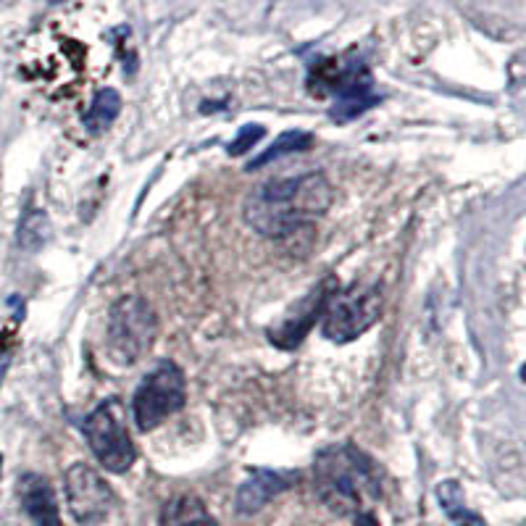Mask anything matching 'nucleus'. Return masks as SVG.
<instances>
[{
  "mask_svg": "<svg viewBox=\"0 0 526 526\" xmlns=\"http://www.w3.org/2000/svg\"><path fill=\"white\" fill-rule=\"evenodd\" d=\"M335 190L321 171H308L300 177L269 179L250 192L242 206V214L258 235L282 240L313 219L327 214L332 206Z\"/></svg>",
  "mask_w": 526,
  "mask_h": 526,
  "instance_id": "1",
  "label": "nucleus"
},
{
  "mask_svg": "<svg viewBox=\"0 0 526 526\" xmlns=\"http://www.w3.org/2000/svg\"><path fill=\"white\" fill-rule=\"evenodd\" d=\"M313 487L329 511L340 516L369 513L366 505L382 495L377 463L356 445H332L313 461Z\"/></svg>",
  "mask_w": 526,
  "mask_h": 526,
  "instance_id": "2",
  "label": "nucleus"
},
{
  "mask_svg": "<svg viewBox=\"0 0 526 526\" xmlns=\"http://www.w3.org/2000/svg\"><path fill=\"white\" fill-rule=\"evenodd\" d=\"M158 316L145 298L129 295L116 300L108 313L106 342L108 356L119 366H132L137 358H143L156 342Z\"/></svg>",
  "mask_w": 526,
  "mask_h": 526,
  "instance_id": "3",
  "label": "nucleus"
},
{
  "mask_svg": "<svg viewBox=\"0 0 526 526\" xmlns=\"http://www.w3.org/2000/svg\"><path fill=\"white\" fill-rule=\"evenodd\" d=\"M382 290L377 285L337 290L321 316V335L337 345H348L366 335L382 313Z\"/></svg>",
  "mask_w": 526,
  "mask_h": 526,
  "instance_id": "4",
  "label": "nucleus"
},
{
  "mask_svg": "<svg viewBox=\"0 0 526 526\" xmlns=\"http://www.w3.org/2000/svg\"><path fill=\"white\" fill-rule=\"evenodd\" d=\"M87 437V445L98 458V463L111 474H124L135 466L137 448L124 424V413H121L119 400H103L82 427Z\"/></svg>",
  "mask_w": 526,
  "mask_h": 526,
  "instance_id": "5",
  "label": "nucleus"
},
{
  "mask_svg": "<svg viewBox=\"0 0 526 526\" xmlns=\"http://www.w3.org/2000/svg\"><path fill=\"white\" fill-rule=\"evenodd\" d=\"M187 403V384L185 374L177 363L161 361L148 377L140 382L132 400L137 429L150 432L158 424H164L169 416L179 413Z\"/></svg>",
  "mask_w": 526,
  "mask_h": 526,
  "instance_id": "6",
  "label": "nucleus"
},
{
  "mask_svg": "<svg viewBox=\"0 0 526 526\" xmlns=\"http://www.w3.org/2000/svg\"><path fill=\"white\" fill-rule=\"evenodd\" d=\"M66 503L72 511L74 521L82 526H98L114 511V490L98 471L87 463H74L66 471Z\"/></svg>",
  "mask_w": 526,
  "mask_h": 526,
  "instance_id": "7",
  "label": "nucleus"
},
{
  "mask_svg": "<svg viewBox=\"0 0 526 526\" xmlns=\"http://www.w3.org/2000/svg\"><path fill=\"white\" fill-rule=\"evenodd\" d=\"M335 292L337 279H324L316 290H311V295H306V298L300 300L298 306H295V311H292V316H287V319L279 324V329H271V345H279V348H298L300 340H303V337L311 332L313 324H316V319L324 316V308H327V303L332 300Z\"/></svg>",
  "mask_w": 526,
  "mask_h": 526,
  "instance_id": "8",
  "label": "nucleus"
},
{
  "mask_svg": "<svg viewBox=\"0 0 526 526\" xmlns=\"http://www.w3.org/2000/svg\"><path fill=\"white\" fill-rule=\"evenodd\" d=\"M335 106H332V119L350 121L361 116L366 108L377 106L379 95L374 93L371 74L363 66H350L340 72L335 85Z\"/></svg>",
  "mask_w": 526,
  "mask_h": 526,
  "instance_id": "9",
  "label": "nucleus"
},
{
  "mask_svg": "<svg viewBox=\"0 0 526 526\" xmlns=\"http://www.w3.org/2000/svg\"><path fill=\"white\" fill-rule=\"evenodd\" d=\"M295 482H298V471L256 469L253 471V477L237 490V511H240L242 516H253V513L261 511L263 505H269L277 495L290 490Z\"/></svg>",
  "mask_w": 526,
  "mask_h": 526,
  "instance_id": "10",
  "label": "nucleus"
},
{
  "mask_svg": "<svg viewBox=\"0 0 526 526\" xmlns=\"http://www.w3.org/2000/svg\"><path fill=\"white\" fill-rule=\"evenodd\" d=\"M16 490H19L22 508L37 526H61L56 492H53L48 479L40 477V474H24L16 484Z\"/></svg>",
  "mask_w": 526,
  "mask_h": 526,
  "instance_id": "11",
  "label": "nucleus"
},
{
  "mask_svg": "<svg viewBox=\"0 0 526 526\" xmlns=\"http://www.w3.org/2000/svg\"><path fill=\"white\" fill-rule=\"evenodd\" d=\"M161 526H219L195 495H179L161 511Z\"/></svg>",
  "mask_w": 526,
  "mask_h": 526,
  "instance_id": "12",
  "label": "nucleus"
},
{
  "mask_svg": "<svg viewBox=\"0 0 526 526\" xmlns=\"http://www.w3.org/2000/svg\"><path fill=\"white\" fill-rule=\"evenodd\" d=\"M437 503L453 526H487L479 513H474L463 500V487L455 479L437 484Z\"/></svg>",
  "mask_w": 526,
  "mask_h": 526,
  "instance_id": "13",
  "label": "nucleus"
},
{
  "mask_svg": "<svg viewBox=\"0 0 526 526\" xmlns=\"http://www.w3.org/2000/svg\"><path fill=\"white\" fill-rule=\"evenodd\" d=\"M119 111H121V95L116 93L114 87H106V90H100V93L93 98V103L87 108V114L82 116V124H85L87 132L103 135V132L114 124Z\"/></svg>",
  "mask_w": 526,
  "mask_h": 526,
  "instance_id": "14",
  "label": "nucleus"
},
{
  "mask_svg": "<svg viewBox=\"0 0 526 526\" xmlns=\"http://www.w3.org/2000/svg\"><path fill=\"white\" fill-rule=\"evenodd\" d=\"M311 145H313V137H311V132H306V129H290V132H282V135H279L277 140L269 145V148L263 150L261 156H256L253 161H250L248 171L263 169V166L271 164V161H277V158L287 156V153H300V150H308Z\"/></svg>",
  "mask_w": 526,
  "mask_h": 526,
  "instance_id": "15",
  "label": "nucleus"
},
{
  "mask_svg": "<svg viewBox=\"0 0 526 526\" xmlns=\"http://www.w3.org/2000/svg\"><path fill=\"white\" fill-rule=\"evenodd\" d=\"M50 237H53V227H50V219L45 211H29V214L19 221L16 242H19V248L27 250V253H35V250L45 248Z\"/></svg>",
  "mask_w": 526,
  "mask_h": 526,
  "instance_id": "16",
  "label": "nucleus"
},
{
  "mask_svg": "<svg viewBox=\"0 0 526 526\" xmlns=\"http://www.w3.org/2000/svg\"><path fill=\"white\" fill-rule=\"evenodd\" d=\"M263 135H266V129H263L261 124H245V127L237 132L235 140L227 145V153L229 156H242V153L253 150V145L261 143Z\"/></svg>",
  "mask_w": 526,
  "mask_h": 526,
  "instance_id": "17",
  "label": "nucleus"
},
{
  "mask_svg": "<svg viewBox=\"0 0 526 526\" xmlns=\"http://www.w3.org/2000/svg\"><path fill=\"white\" fill-rule=\"evenodd\" d=\"M8 363H11V353H3V356H0V384H3V379H6L8 374Z\"/></svg>",
  "mask_w": 526,
  "mask_h": 526,
  "instance_id": "18",
  "label": "nucleus"
},
{
  "mask_svg": "<svg viewBox=\"0 0 526 526\" xmlns=\"http://www.w3.org/2000/svg\"><path fill=\"white\" fill-rule=\"evenodd\" d=\"M0 471H3V455H0Z\"/></svg>",
  "mask_w": 526,
  "mask_h": 526,
  "instance_id": "19",
  "label": "nucleus"
},
{
  "mask_svg": "<svg viewBox=\"0 0 526 526\" xmlns=\"http://www.w3.org/2000/svg\"><path fill=\"white\" fill-rule=\"evenodd\" d=\"M50 3H64V0H50Z\"/></svg>",
  "mask_w": 526,
  "mask_h": 526,
  "instance_id": "20",
  "label": "nucleus"
}]
</instances>
